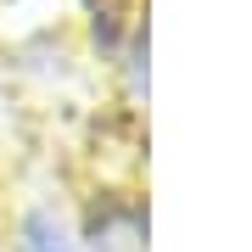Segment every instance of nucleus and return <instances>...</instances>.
<instances>
[{"mask_svg":"<svg viewBox=\"0 0 252 252\" xmlns=\"http://www.w3.org/2000/svg\"><path fill=\"white\" fill-rule=\"evenodd\" d=\"M67 202L84 252H152V196L140 174H84Z\"/></svg>","mask_w":252,"mask_h":252,"instance_id":"1","label":"nucleus"},{"mask_svg":"<svg viewBox=\"0 0 252 252\" xmlns=\"http://www.w3.org/2000/svg\"><path fill=\"white\" fill-rule=\"evenodd\" d=\"M0 180H6V168H0ZM0 202H6V196H0Z\"/></svg>","mask_w":252,"mask_h":252,"instance_id":"2","label":"nucleus"}]
</instances>
